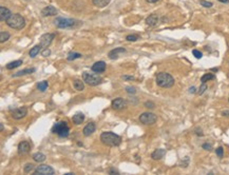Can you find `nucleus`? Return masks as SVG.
<instances>
[{
	"mask_svg": "<svg viewBox=\"0 0 229 175\" xmlns=\"http://www.w3.org/2000/svg\"><path fill=\"white\" fill-rule=\"evenodd\" d=\"M101 141L108 147H117L121 143V137L113 132H103L101 135Z\"/></svg>",
	"mask_w": 229,
	"mask_h": 175,
	"instance_id": "1",
	"label": "nucleus"
},
{
	"mask_svg": "<svg viewBox=\"0 0 229 175\" xmlns=\"http://www.w3.org/2000/svg\"><path fill=\"white\" fill-rule=\"evenodd\" d=\"M8 27L14 30H21L25 27V19L20 14H12L11 17L6 21Z\"/></svg>",
	"mask_w": 229,
	"mask_h": 175,
	"instance_id": "2",
	"label": "nucleus"
},
{
	"mask_svg": "<svg viewBox=\"0 0 229 175\" xmlns=\"http://www.w3.org/2000/svg\"><path fill=\"white\" fill-rule=\"evenodd\" d=\"M156 85L161 88H171L174 85V78L169 73L161 72L156 75Z\"/></svg>",
	"mask_w": 229,
	"mask_h": 175,
	"instance_id": "3",
	"label": "nucleus"
},
{
	"mask_svg": "<svg viewBox=\"0 0 229 175\" xmlns=\"http://www.w3.org/2000/svg\"><path fill=\"white\" fill-rule=\"evenodd\" d=\"M52 132L57 134L59 137L67 138L70 134V128L65 121H58L52 128Z\"/></svg>",
	"mask_w": 229,
	"mask_h": 175,
	"instance_id": "4",
	"label": "nucleus"
},
{
	"mask_svg": "<svg viewBox=\"0 0 229 175\" xmlns=\"http://www.w3.org/2000/svg\"><path fill=\"white\" fill-rule=\"evenodd\" d=\"M83 80L91 87H96L103 82V78L101 76H98L97 74H94V73L88 72L83 73Z\"/></svg>",
	"mask_w": 229,
	"mask_h": 175,
	"instance_id": "5",
	"label": "nucleus"
},
{
	"mask_svg": "<svg viewBox=\"0 0 229 175\" xmlns=\"http://www.w3.org/2000/svg\"><path fill=\"white\" fill-rule=\"evenodd\" d=\"M54 23L57 28L59 29H68L72 28L76 24V21L74 19H69V18H63V17H58L54 20Z\"/></svg>",
	"mask_w": 229,
	"mask_h": 175,
	"instance_id": "6",
	"label": "nucleus"
},
{
	"mask_svg": "<svg viewBox=\"0 0 229 175\" xmlns=\"http://www.w3.org/2000/svg\"><path fill=\"white\" fill-rule=\"evenodd\" d=\"M55 171L52 167L48 165H40L35 168L33 175H54Z\"/></svg>",
	"mask_w": 229,
	"mask_h": 175,
	"instance_id": "7",
	"label": "nucleus"
},
{
	"mask_svg": "<svg viewBox=\"0 0 229 175\" xmlns=\"http://www.w3.org/2000/svg\"><path fill=\"white\" fill-rule=\"evenodd\" d=\"M156 120H157V116L153 113L146 112L139 116V121L144 125H153L156 123Z\"/></svg>",
	"mask_w": 229,
	"mask_h": 175,
	"instance_id": "8",
	"label": "nucleus"
},
{
	"mask_svg": "<svg viewBox=\"0 0 229 175\" xmlns=\"http://www.w3.org/2000/svg\"><path fill=\"white\" fill-rule=\"evenodd\" d=\"M54 37H55L54 34H50V33H48V34H43V35L40 37V43H39V44L41 45V48L42 49L49 48V45L52 43Z\"/></svg>",
	"mask_w": 229,
	"mask_h": 175,
	"instance_id": "9",
	"label": "nucleus"
},
{
	"mask_svg": "<svg viewBox=\"0 0 229 175\" xmlns=\"http://www.w3.org/2000/svg\"><path fill=\"white\" fill-rule=\"evenodd\" d=\"M27 114H28V109L25 107L18 108V109H15L14 111H12V117L17 120L23 118Z\"/></svg>",
	"mask_w": 229,
	"mask_h": 175,
	"instance_id": "10",
	"label": "nucleus"
},
{
	"mask_svg": "<svg viewBox=\"0 0 229 175\" xmlns=\"http://www.w3.org/2000/svg\"><path fill=\"white\" fill-rule=\"evenodd\" d=\"M112 109L116 111H119V110H123V108H126L127 105V103L126 100H123L121 97H118V98H115V99L112 101Z\"/></svg>",
	"mask_w": 229,
	"mask_h": 175,
	"instance_id": "11",
	"label": "nucleus"
},
{
	"mask_svg": "<svg viewBox=\"0 0 229 175\" xmlns=\"http://www.w3.org/2000/svg\"><path fill=\"white\" fill-rule=\"evenodd\" d=\"M58 11L56 10V8H54L53 5H48L41 10V15L43 17H48V16H55L57 15Z\"/></svg>",
	"mask_w": 229,
	"mask_h": 175,
	"instance_id": "12",
	"label": "nucleus"
},
{
	"mask_svg": "<svg viewBox=\"0 0 229 175\" xmlns=\"http://www.w3.org/2000/svg\"><path fill=\"white\" fill-rule=\"evenodd\" d=\"M30 150H31V145L28 141H21L18 145V154H20V155H24V154L30 152Z\"/></svg>",
	"mask_w": 229,
	"mask_h": 175,
	"instance_id": "13",
	"label": "nucleus"
},
{
	"mask_svg": "<svg viewBox=\"0 0 229 175\" xmlns=\"http://www.w3.org/2000/svg\"><path fill=\"white\" fill-rule=\"evenodd\" d=\"M123 53H126V49L125 48H116L114 50L110 51L108 54V57L110 59L114 60V59H117L119 56V54H123Z\"/></svg>",
	"mask_w": 229,
	"mask_h": 175,
	"instance_id": "14",
	"label": "nucleus"
},
{
	"mask_svg": "<svg viewBox=\"0 0 229 175\" xmlns=\"http://www.w3.org/2000/svg\"><path fill=\"white\" fill-rule=\"evenodd\" d=\"M92 71L95 73H103L106 71V62L105 61H97L92 65Z\"/></svg>",
	"mask_w": 229,
	"mask_h": 175,
	"instance_id": "15",
	"label": "nucleus"
},
{
	"mask_svg": "<svg viewBox=\"0 0 229 175\" xmlns=\"http://www.w3.org/2000/svg\"><path fill=\"white\" fill-rule=\"evenodd\" d=\"M12 13L5 6H0V21H6L11 17Z\"/></svg>",
	"mask_w": 229,
	"mask_h": 175,
	"instance_id": "16",
	"label": "nucleus"
},
{
	"mask_svg": "<svg viewBox=\"0 0 229 175\" xmlns=\"http://www.w3.org/2000/svg\"><path fill=\"white\" fill-rule=\"evenodd\" d=\"M96 130V127H95V123H89L86 127L83 128V134L85 136H90L91 134H93Z\"/></svg>",
	"mask_w": 229,
	"mask_h": 175,
	"instance_id": "17",
	"label": "nucleus"
},
{
	"mask_svg": "<svg viewBox=\"0 0 229 175\" xmlns=\"http://www.w3.org/2000/svg\"><path fill=\"white\" fill-rule=\"evenodd\" d=\"M166 154V150L165 149H156L155 151H153L151 154V158L154 160H159L165 156Z\"/></svg>",
	"mask_w": 229,
	"mask_h": 175,
	"instance_id": "18",
	"label": "nucleus"
},
{
	"mask_svg": "<svg viewBox=\"0 0 229 175\" xmlns=\"http://www.w3.org/2000/svg\"><path fill=\"white\" fill-rule=\"evenodd\" d=\"M159 16L156 14H151L150 16H148L146 19V23L149 25V27H155L157 23H159Z\"/></svg>",
	"mask_w": 229,
	"mask_h": 175,
	"instance_id": "19",
	"label": "nucleus"
},
{
	"mask_svg": "<svg viewBox=\"0 0 229 175\" xmlns=\"http://www.w3.org/2000/svg\"><path fill=\"white\" fill-rule=\"evenodd\" d=\"M36 71L35 68H31V69H25V70H22V71H19V72L15 73V74H13V77H20V76H24V75H28V74H32Z\"/></svg>",
	"mask_w": 229,
	"mask_h": 175,
	"instance_id": "20",
	"label": "nucleus"
},
{
	"mask_svg": "<svg viewBox=\"0 0 229 175\" xmlns=\"http://www.w3.org/2000/svg\"><path fill=\"white\" fill-rule=\"evenodd\" d=\"M72 120H73V123L75 125H80V123H83V120H85V115H83V113H76L75 115L72 117Z\"/></svg>",
	"mask_w": 229,
	"mask_h": 175,
	"instance_id": "21",
	"label": "nucleus"
},
{
	"mask_svg": "<svg viewBox=\"0 0 229 175\" xmlns=\"http://www.w3.org/2000/svg\"><path fill=\"white\" fill-rule=\"evenodd\" d=\"M41 45L40 44H37V45H35V47H33L32 49L30 50V52H29V55H30V57L31 58H34V57H36V56L39 54V52L41 51Z\"/></svg>",
	"mask_w": 229,
	"mask_h": 175,
	"instance_id": "22",
	"label": "nucleus"
},
{
	"mask_svg": "<svg viewBox=\"0 0 229 175\" xmlns=\"http://www.w3.org/2000/svg\"><path fill=\"white\" fill-rule=\"evenodd\" d=\"M111 0H92V2L97 8H105L110 3Z\"/></svg>",
	"mask_w": 229,
	"mask_h": 175,
	"instance_id": "23",
	"label": "nucleus"
},
{
	"mask_svg": "<svg viewBox=\"0 0 229 175\" xmlns=\"http://www.w3.org/2000/svg\"><path fill=\"white\" fill-rule=\"evenodd\" d=\"M85 81H81V80H79V79H75L73 81V85H74V89L75 90H77V91H83V89H85Z\"/></svg>",
	"mask_w": 229,
	"mask_h": 175,
	"instance_id": "24",
	"label": "nucleus"
},
{
	"mask_svg": "<svg viewBox=\"0 0 229 175\" xmlns=\"http://www.w3.org/2000/svg\"><path fill=\"white\" fill-rule=\"evenodd\" d=\"M33 159L35 160L36 163H42L45 160V155L41 152H37L35 154H33Z\"/></svg>",
	"mask_w": 229,
	"mask_h": 175,
	"instance_id": "25",
	"label": "nucleus"
},
{
	"mask_svg": "<svg viewBox=\"0 0 229 175\" xmlns=\"http://www.w3.org/2000/svg\"><path fill=\"white\" fill-rule=\"evenodd\" d=\"M21 65H22V60H15V61H12V62L8 63L5 68L8 69V70H13V69L18 68V67Z\"/></svg>",
	"mask_w": 229,
	"mask_h": 175,
	"instance_id": "26",
	"label": "nucleus"
},
{
	"mask_svg": "<svg viewBox=\"0 0 229 175\" xmlns=\"http://www.w3.org/2000/svg\"><path fill=\"white\" fill-rule=\"evenodd\" d=\"M214 78H215V76H214L213 74H211V73H206V74H204V75L202 76L201 81H202V83H206L207 81L214 79Z\"/></svg>",
	"mask_w": 229,
	"mask_h": 175,
	"instance_id": "27",
	"label": "nucleus"
},
{
	"mask_svg": "<svg viewBox=\"0 0 229 175\" xmlns=\"http://www.w3.org/2000/svg\"><path fill=\"white\" fill-rule=\"evenodd\" d=\"M81 54H79V53H75V52H70L68 54V57H67V59L69 60V61H72V60H75L77 59V58H81Z\"/></svg>",
	"mask_w": 229,
	"mask_h": 175,
	"instance_id": "28",
	"label": "nucleus"
},
{
	"mask_svg": "<svg viewBox=\"0 0 229 175\" xmlns=\"http://www.w3.org/2000/svg\"><path fill=\"white\" fill-rule=\"evenodd\" d=\"M48 87H49V83H48V81H45V80L40 81V82L37 85V89L40 91V92H45V91L48 89Z\"/></svg>",
	"mask_w": 229,
	"mask_h": 175,
	"instance_id": "29",
	"label": "nucleus"
},
{
	"mask_svg": "<svg viewBox=\"0 0 229 175\" xmlns=\"http://www.w3.org/2000/svg\"><path fill=\"white\" fill-rule=\"evenodd\" d=\"M10 39V34L8 32H4V31H1L0 33V42L3 43L4 41Z\"/></svg>",
	"mask_w": 229,
	"mask_h": 175,
	"instance_id": "30",
	"label": "nucleus"
},
{
	"mask_svg": "<svg viewBox=\"0 0 229 175\" xmlns=\"http://www.w3.org/2000/svg\"><path fill=\"white\" fill-rule=\"evenodd\" d=\"M35 170V166L33 165V164H27L23 168V171L24 173H31V171Z\"/></svg>",
	"mask_w": 229,
	"mask_h": 175,
	"instance_id": "31",
	"label": "nucleus"
},
{
	"mask_svg": "<svg viewBox=\"0 0 229 175\" xmlns=\"http://www.w3.org/2000/svg\"><path fill=\"white\" fill-rule=\"evenodd\" d=\"M206 90H207V85L206 83H202V85L200 87L199 91H197V94H199V95H202V94H204Z\"/></svg>",
	"mask_w": 229,
	"mask_h": 175,
	"instance_id": "32",
	"label": "nucleus"
},
{
	"mask_svg": "<svg viewBox=\"0 0 229 175\" xmlns=\"http://www.w3.org/2000/svg\"><path fill=\"white\" fill-rule=\"evenodd\" d=\"M215 153H217V155L219 156L220 158H222L223 156H224V149H223L222 147L217 148V150H215Z\"/></svg>",
	"mask_w": 229,
	"mask_h": 175,
	"instance_id": "33",
	"label": "nucleus"
},
{
	"mask_svg": "<svg viewBox=\"0 0 229 175\" xmlns=\"http://www.w3.org/2000/svg\"><path fill=\"white\" fill-rule=\"evenodd\" d=\"M200 3H201V4L203 5L204 8H211L212 5H213L211 2H208V1H205V0H201V1H200Z\"/></svg>",
	"mask_w": 229,
	"mask_h": 175,
	"instance_id": "34",
	"label": "nucleus"
},
{
	"mask_svg": "<svg viewBox=\"0 0 229 175\" xmlns=\"http://www.w3.org/2000/svg\"><path fill=\"white\" fill-rule=\"evenodd\" d=\"M139 38V37L137 35H128L126 37V40H128V41H136Z\"/></svg>",
	"mask_w": 229,
	"mask_h": 175,
	"instance_id": "35",
	"label": "nucleus"
},
{
	"mask_svg": "<svg viewBox=\"0 0 229 175\" xmlns=\"http://www.w3.org/2000/svg\"><path fill=\"white\" fill-rule=\"evenodd\" d=\"M202 148H203L204 150H206V151H211L212 150V146L210 145V143H203V145H202Z\"/></svg>",
	"mask_w": 229,
	"mask_h": 175,
	"instance_id": "36",
	"label": "nucleus"
},
{
	"mask_svg": "<svg viewBox=\"0 0 229 175\" xmlns=\"http://www.w3.org/2000/svg\"><path fill=\"white\" fill-rule=\"evenodd\" d=\"M192 54H193V56H195V58H197V59H201L202 56H203V54H202L200 51L197 50H193L192 51Z\"/></svg>",
	"mask_w": 229,
	"mask_h": 175,
	"instance_id": "37",
	"label": "nucleus"
},
{
	"mask_svg": "<svg viewBox=\"0 0 229 175\" xmlns=\"http://www.w3.org/2000/svg\"><path fill=\"white\" fill-rule=\"evenodd\" d=\"M126 92L129 93V94H135L136 93V89L133 87H127L126 88Z\"/></svg>",
	"mask_w": 229,
	"mask_h": 175,
	"instance_id": "38",
	"label": "nucleus"
},
{
	"mask_svg": "<svg viewBox=\"0 0 229 175\" xmlns=\"http://www.w3.org/2000/svg\"><path fill=\"white\" fill-rule=\"evenodd\" d=\"M145 107L148 108V109H154L155 105H154L152 101H146V103H145Z\"/></svg>",
	"mask_w": 229,
	"mask_h": 175,
	"instance_id": "39",
	"label": "nucleus"
},
{
	"mask_svg": "<svg viewBox=\"0 0 229 175\" xmlns=\"http://www.w3.org/2000/svg\"><path fill=\"white\" fill-rule=\"evenodd\" d=\"M50 54H51V51L49 50L48 48H47V49H45V50H43L42 52H41V55H42L43 57H48V56L50 55Z\"/></svg>",
	"mask_w": 229,
	"mask_h": 175,
	"instance_id": "40",
	"label": "nucleus"
},
{
	"mask_svg": "<svg viewBox=\"0 0 229 175\" xmlns=\"http://www.w3.org/2000/svg\"><path fill=\"white\" fill-rule=\"evenodd\" d=\"M109 174H116V175H119V172L115 169H110L109 170Z\"/></svg>",
	"mask_w": 229,
	"mask_h": 175,
	"instance_id": "41",
	"label": "nucleus"
},
{
	"mask_svg": "<svg viewBox=\"0 0 229 175\" xmlns=\"http://www.w3.org/2000/svg\"><path fill=\"white\" fill-rule=\"evenodd\" d=\"M123 80H134L135 78L133 77V76H127V75H125V76H123Z\"/></svg>",
	"mask_w": 229,
	"mask_h": 175,
	"instance_id": "42",
	"label": "nucleus"
},
{
	"mask_svg": "<svg viewBox=\"0 0 229 175\" xmlns=\"http://www.w3.org/2000/svg\"><path fill=\"white\" fill-rule=\"evenodd\" d=\"M222 115L225 116V117H229V110H225L222 112Z\"/></svg>",
	"mask_w": 229,
	"mask_h": 175,
	"instance_id": "43",
	"label": "nucleus"
},
{
	"mask_svg": "<svg viewBox=\"0 0 229 175\" xmlns=\"http://www.w3.org/2000/svg\"><path fill=\"white\" fill-rule=\"evenodd\" d=\"M196 92V89L194 87H191V88H189V93H191V94H193V93Z\"/></svg>",
	"mask_w": 229,
	"mask_h": 175,
	"instance_id": "44",
	"label": "nucleus"
},
{
	"mask_svg": "<svg viewBox=\"0 0 229 175\" xmlns=\"http://www.w3.org/2000/svg\"><path fill=\"white\" fill-rule=\"evenodd\" d=\"M196 135H199V136H203V132H202L201 130H196Z\"/></svg>",
	"mask_w": 229,
	"mask_h": 175,
	"instance_id": "45",
	"label": "nucleus"
},
{
	"mask_svg": "<svg viewBox=\"0 0 229 175\" xmlns=\"http://www.w3.org/2000/svg\"><path fill=\"white\" fill-rule=\"evenodd\" d=\"M147 2H149V3H155V2H157L159 0H146Z\"/></svg>",
	"mask_w": 229,
	"mask_h": 175,
	"instance_id": "46",
	"label": "nucleus"
},
{
	"mask_svg": "<svg viewBox=\"0 0 229 175\" xmlns=\"http://www.w3.org/2000/svg\"><path fill=\"white\" fill-rule=\"evenodd\" d=\"M218 1H220L222 3H229V0H218Z\"/></svg>",
	"mask_w": 229,
	"mask_h": 175,
	"instance_id": "47",
	"label": "nucleus"
},
{
	"mask_svg": "<svg viewBox=\"0 0 229 175\" xmlns=\"http://www.w3.org/2000/svg\"><path fill=\"white\" fill-rule=\"evenodd\" d=\"M0 131H1V132L3 131V123H0Z\"/></svg>",
	"mask_w": 229,
	"mask_h": 175,
	"instance_id": "48",
	"label": "nucleus"
},
{
	"mask_svg": "<svg viewBox=\"0 0 229 175\" xmlns=\"http://www.w3.org/2000/svg\"><path fill=\"white\" fill-rule=\"evenodd\" d=\"M218 70H219V69H218V68H213V69H211V71H214V72H215V71H218Z\"/></svg>",
	"mask_w": 229,
	"mask_h": 175,
	"instance_id": "49",
	"label": "nucleus"
},
{
	"mask_svg": "<svg viewBox=\"0 0 229 175\" xmlns=\"http://www.w3.org/2000/svg\"><path fill=\"white\" fill-rule=\"evenodd\" d=\"M65 175H74V173H65Z\"/></svg>",
	"mask_w": 229,
	"mask_h": 175,
	"instance_id": "50",
	"label": "nucleus"
},
{
	"mask_svg": "<svg viewBox=\"0 0 229 175\" xmlns=\"http://www.w3.org/2000/svg\"><path fill=\"white\" fill-rule=\"evenodd\" d=\"M228 101H229V98H228Z\"/></svg>",
	"mask_w": 229,
	"mask_h": 175,
	"instance_id": "51",
	"label": "nucleus"
}]
</instances>
